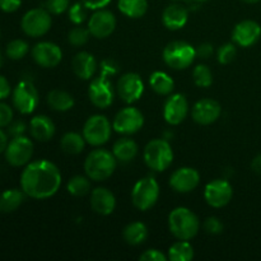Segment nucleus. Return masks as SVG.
I'll return each instance as SVG.
<instances>
[{
  "instance_id": "obj_1",
  "label": "nucleus",
  "mask_w": 261,
  "mask_h": 261,
  "mask_svg": "<svg viewBox=\"0 0 261 261\" xmlns=\"http://www.w3.org/2000/svg\"><path fill=\"white\" fill-rule=\"evenodd\" d=\"M61 185V173L55 163L47 160L30 162L20 175V189L27 196L43 200L55 195Z\"/></svg>"
},
{
  "instance_id": "obj_2",
  "label": "nucleus",
  "mask_w": 261,
  "mask_h": 261,
  "mask_svg": "<svg viewBox=\"0 0 261 261\" xmlns=\"http://www.w3.org/2000/svg\"><path fill=\"white\" fill-rule=\"evenodd\" d=\"M168 227L176 239L189 241L198 234L200 221L193 211L185 206H178L168 216Z\"/></svg>"
},
{
  "instance_id": "obj_3",
  "label": "nucleus",
  "mask_w": 261,
  "mask_h": 261,
  "mask_svg": "<svg viewBox=\"0 0 261 261\" xmlns=\"http://www.w3.org/2000/svg\"><path fill=\"white\" fill-rule=\"evenodd\" d=\"M117 160L107 149H94L84 161L86 175L93 181H105L116 170Z\"/></svg>"
},
{
  "instance_id": "obj_4",
  "label": "nucleus",
  "mask_w": 261,
  "mask_h": 261,
  "mask_svg": "<svg viewBox=\"0 0 261 261\" xmlns=\"http://www.w3.org/2000/svg\"><path fill=\"white\" fill-rule=\"evenodd\" d=\"M143 157L145 165L150 170L162 172L172 165L173 150L170 143L166 142L165 139H153L145 145Z\"/></svg>"
},
{
  "instance_id": "obj_5",
  "label": "nucleus",
  "mask_w": 261,
  "mask_h": 261,
  "mask_svg": "<svg viewBox=\"0 0 261 261\" xmlns=\"http://www.w3.org/2000/svg\"><path fill=\"white\" fill-rule=\"evenodd\" d=\"M196 50L185 41H173L163 50V60L175 70H184L194 63Z\"/></svg>"
},
{
  "instance_id": "obj_6",
  "label": "nucleus",
  "mask_w": 261,
  "mask_h": 261,
  "mask_svg": "<svg viewBox=\"0 0 261 261\" xmlns=\"http://www.w3.org/2000/svg\"><path fill=\"white\" fill-rule=\"evenodd\" d=\"M160 198V185L155 178L143 177L134 185L132 191V201L139 211L145 212L154 206Z\"/></svg>"
},
{
  "instance_id": "obj_7",
  "label": "nucleus",
  "mask_w": 261,
  "mask_h": 261,
  "mask_svg": "<svg viewBox=\"0 0 261 261\" xmlns=\"http://www.w3.org/2000/svg\"><path fill=\"white\" fill-rule=\"evenodd\" d=\"M112 125L103 115H93L86 121L83 126V137L88 144L99 147L109 142L111 138Z\"/></svg>"
},
{
  "instance_id": "obj_8",
  "label": "nucleus",
  "mask_w": 261,
  "mask_h": 261,
  "mask_svg": "<svg viewBox=\"0 0 261 261\" xmlns=\"http://www.w3.org/2000/svg\"><path fill=\"white\" fill-rule=\"evenodd\" d=\"M53 19L50 13L42 8L31 9L23 15L20 27L22 31L30 37H41L50 31Z\"/></svg>"
},
{
  "instance_id": "obj_9",
  "label": "nucleus",
  "mask_w": 261,
  "mask_h": 261,
  "mask_svg": "<svg viewBox=\"0 0 261 261\" xmlns=\"http://www.w3.org/2000/svg\"><path fill=\"white\" fill-rule=\"evenodd\" d=\"M5 160L13 167H22L31 162L33 155V143L30 138L20 135L8 143L5 149Z\"/></svg>"
},
{
  "instance_id": "obj_10",
  "label": "nucleus",
  "mask_w": 261,
  "mask_h": 261,
  "mask_svg": "<svg viewBox=\"0 0 261 261\" xmlns=\"http://www.w3.org/2000/svg\"><path fill=\"white\" fill-rule=\"evenodd\" d=\"M40 96L35 84L30 81H22L13 91V105L23 115L32 114L38 106Z\"/></svg>"
},
{
  "instance_id": "obj_11",
  "label": "nucleus",
  "mask_w": 261,
  "mask_h": 261,
  "mask_svg": "<svg viewBox=\"0 0 261 261\" xmlns=\"http://www.w3.org/2000/svg\"><path fill=\"white\" fill-rule=\"evenodd\" d=\"M144 125V116L142 112L135 107H125L119 111L115 116L112 127L119 134L130 135L139 132Z\"/></svg>"
},
{
  "instance_id": "obj_12",
  "label": "nucleus",
  "mask_w": 261,
  "mask_h": 261,
  "mask_svg": "<svg viewBox=\"0 0 261 261\" xmlns=\"http://www.w3.org/2000/svg\"><path fill=\"white\" fill-rule=\"evenodd\" d=\"M88 97L92 103L98 109H107L114 102L115 92L109 76L99 74L94 78L88 87Z\"/></svg>"
},
{
  "instance_id": "obj_13",
  "label": "nucleus",
  "mask_w": 261,
  "mask_h": 261,
  "mask_svg": "<svg viewBox=\"0 0 261 261\" xmlns=\"http://www.w3.org/2000/svg\"><path fill=\"white\" fill-rule=\"evenodd\" d=\"M233 196V188L226 180H213L206 184L204 190L205 201L212 208H223L231 201Z\"/></svg>"
},
{
  "instance_id": "obj_14",
  "label": "nucleus",
  "mask_w": 261,
  "mask_h": 261,
  "mask_svg": "<svg viewBox=\"0 0 261 261\" xmlns=\"http://www.w3.org/2000/svg\"><path fill=\"white\" fill-rule=\"evenodd\" d=\"M116 91L125 103H133L142 97L144 83L137 73H125L117 81Z\"/></svg>"
},
{
  "instance_id": "obj_15",
  "label": "nucleus",
  "mask_w": 261,
  "mask_h": 261,
  "mask_svg": "<svg viewBox=\"0 0 261 261\" xmlns=\"http://www.w3.org/2000/svg\"><path fill=\"white\" fill-rule=\"evenodd\" d=\"M32 58L42 68H55L63 59V51L56 43L43 41L36 43L32 48Z\"/></svg>"
},
{
  "instance_id": "obj_16",
  "label": "nucleus",
  "mask_w": 261,
  "mask_h": 261,
  "mask_svg": "<svg viewBox=\"0 0 261 261\" xmlns=\"http://www.w3.org/2000/svg\"><path fill=\"white\" fill-rule=\"evenodd\" d=\"M116 28V18L110 10L98 9L93 13L88 22V30L96 38H106Z\"/></svg>"
},
{
  "instance_id": "obj_17",
  "label": "nucleus",
  "mask_w": 261,
  "mask_h": 261,
  "mask_svg": "<svg viewBox=\"0 0 261 261\" xmlns=\"http://www.w3.org/2000/svg\"><path fill=\"white\" fill-rule=\"evenodd\" d=\"M189 112L188 99L184 94L176 93L168 97L163 106V117L170 125H178L186 119Z\"/></svg>"
},
{
  "instance_id": "obj_18",
  "label": "nucleus",
  "mask_w": 261,
  "mask_h": 261,
  "mask_svg": "<svg viewBox=\"0 0 261 261\" xmlns=\"http://www.w3.org/2000/svg\"><path fill=\"white\" fill-rule=\"evenodd\" d=\"M200 182V175L195 168L181 167L176 170L170 177V186L175 191L186 194L196 189Z\"/></svg>"
},
{
  "instance_id": "obj_19",
  "label": "nucleus",
  "mask_w": 261,
  "mask_h": 261,
  "mask_svg": "<svg viewBox=\"0 0 261 261\" xmlns=\"http://www.w3.org/2000/svg\"><path fill=\"white\" fill-rule=\"evenodd\" d=\"M261 36V27L255 20H242L237 23L232 32V40L241 47H250L254 45Z\"/></svg>"
},
{
  "instance_id": "obj_20",
  "label": "nucleus",
  "mask_w": 261,
  "mask_h": 261,
  "mask_svg": "<svg viewBox=\"0 0 261 261\" xmlns=\"http://www.w3.org/2000/svg\"><path fill=\"white\" fill-rule=\"evenodd\" d=\"M222 114L221 105L212 98H203L193 107L194 121L200 125H211L219 119Z\"/></svg>"
},
{
  "instance_id": "obj_21",
  "label": "nucleus",
  "mask_w": 261,
  "mask_h": 261,
  "mask_svg": "<svg viewBox=\"0 0 261 261\" xmlns=\"http://www.w3.org/2000/svg\"><path fill=\"white\" fill-rule=\"evenodd\" d=\"M91 206L97 214L109 216L116 208V199L109 189L97 188L91 194Z\"/></svg>"
},
{
  "instance_id": "obj_22",
  "label": "nucleus",
  "mask_w": 261,
  "mask_h": 261,
  "mask_svg": "<svg viewBox=\"0 0 261 261\" xmlns=\"http://www.w3.org/2000/svg\"><path fill=\"white\" fill-rule=\"evenodd\" d=\"M71 66H73V71L78 78L83 79V81H88L94 75L97 70V61L92 54L87 53V51H82L78 53L73 58L71 61Z\"/></svg>"
},
{
  "instance_id": "obj_23",
  "label": "nucleus",
  "mask_w": 261,
  "mask_h": 261,
  "mask_svg": "<svg viewBox=\"0 0 261 261\" xmlns=\"http://www.w3.org/2000/svg\"><path fill=\"white\" fill-rule=\"evenodd\" d=\"M189 19V12L185 7L180 4H171L163 10L162 22L166 28L171 31H177L185 27Z\"/></svg>"
},
{
  "instance_id": "obj_24",
  "label": "nucleus",
  "mask_w": 261,
  "mask_h": 261,
  "mask_svg": "<svg viewBox=\"0 0 261 261\" xmlns=\"http://www.w3.org/2000/svg\"><path fill=\"white\" fill-rule=\"evenodd\" d=\"M30 132L38 142H48L55 135V124L46 115H37L31 120Z\"/></svg>"
},
{
  "instance_id": "obj_25",
  "label": "nucleus",
  "mask_w": 261,
  "mask_h": 261,
  "mask_svg": "<svg viewBox=\"0 0 261 261\" xmlns=\"http://www.w3.org/2000/svg\"><path fill=\"white\" fill-rule=\"evenodd\" d=\"M138 149L139 148L134 140L129 139V138H121L115 142L114 147H112V153L117 161L126 163L137 157Z\"/></svg>"
},
{
  "instance_id": "obj_26",
  "label": "nucleus",
  "mask_w": 261,
  "mask_h": 261,
  "mask_svg": "<svg viewBox=\"0 0 261 261\" xmlns=\"http://www.w3.org/2000/svg\"><path fill=\"white\" fill-rule=\"evenodd\" d=\"M25 199L24 191L20 189H9L0 194V213H12L17 211Z\"/></svg>"
},
{
  "instance_id": "obj_27",
  "label": "nucleus",
  "mask_w": 261,
  "mask_h": 261,
  "mask_svg": "<svg viewBox=\"0 0 261 261\" xmlns=\"http://www.w3.org/2000/svg\"><path fill=\"white\" fill-rule=\"evenodd\" d=\"M122 237H124L125 242L127 245L138 246V245H142L147 240L148 228L142 222H133V223H129L125 227L124 232H122Z\"/></svg>"
},
{
  "instance_id": "obj_28",
  "label": "nucleus",
  "mask_w": 261,
  "mask_h": 261,
  "mask_svg": "<svg viewBox=\"0 0 261 261\" xmlns=\"http://www.w3.org/2000/svg\"><path fill=\"white\" fill-rule=\"evenodd\" d=\"M47 103L55 111L65 112L73 109L74 98L70 93L63 89H53L47 94Z\"/></svg>"
},
{
  "instance_id": "obj_29",
  "label": "nucleus",
  "mask_w": 261,
  "mask_h": 261,
  "mask_svg": "<svg viewBox=\"0 0 261 261\" xmlns=\"http://www.w3.org/2000/svg\"><path fill=\"white\" fill-rule=\"evenodd\" d=\"M149 84L155 93L168 96L175 89V82L165 71H154L149 78Z\"/></svg>"
},
{
  "instance_id": "obj_30",
  "label": "nucleus",
  "mask_w": 261,
  "mask_h": 261,
  "mask_svg": "<svg viewBox=\"0 0 261 261\" xmlns=\"http://www.w3.org/2000/svg\"><path fill=\"white\" fill-rule=\"evenodd\" d=\"M86 139L83 135L78 134V133H66L63 135L60 142V147L63 152L66 154H79L83 152L84 147H86Z\"/></svg>"
},
{
  "instance_id": "obj_31",
  "label": "nucleus",
  "mask_w": 261,
  "mask_h": 261,
  "mask_svg": "<svg viewBox=\"0 0 261 261\" xmlns=\"http://www.w3.org/2000/svg\"><path fill=\"white\" fill-rule=\"evenodd\" d=\"M119 9L129 18H140L147 13V0H119Z\"/></svg>"
},
{
  "instance_id": "obj_32",
  "label": "nucleus",
  "mask_w": 261,
  "mask_h": 261,
  "mask_svg": "<svg viewBox=\"0 0 261 261\" xmlns=\"http://www.w3.org/2000/svg\"><path fill=\"white\" fill-rule=\"evenodd\" d=\"M168 260L171 261H190L194 257V249L188 241H178L168 250Z\"/></svg>"
},
{
  "instance_id": "obj_33",
  "label": "nucleus",
  "mask_w": 261,
  "mask_h": 261,
  "mask_svg": "<svg viewBox=\"0 0 261 261\" xmlns=\"http://www.w3.org/2000/svg\"><path fill=\"white\" fill-rule=\"evenodd\" d=\"M91 178L88 176L76 175L69 180L68 191L74 196H84L91 191Z\"/></svg>"
},
{
  "instance_id": "obj_34",
  "label": "nucleus",
  "mask_w": 261,
  "mask_h": 261,
  "mask_svg": "<svg viewBox=\"0 0 261 261\" xmlns=\"http://www.w3.org/2000/svg\"><path fill=\"white\" fill-rule=\"evenodd\" d=\"M30 51V46L23 40H13L10 41L5 48V54L12 60H20L24 58Z\"/></svg>"
},
{
  "instance_id": "obj_35",
  "label": "nucleus",
  "mask_w": 261,
  "mask_h": 261,
  "mask_svg": "<svg viewBox=\"0 0 261 261\" xmlns=\"http://www.w3.org/2000/svg\"><path fill=\"white\" fill-rule=\"evenodd\" d=\"M193 78L196 86L200 87V88H208L213 83V73L209 69V66L204 65V64H200L194 69Z\"/></svg>"
},
{
  "instance_id": "obj_36",
  "label": "nucleus",
  "mask_w": 261,
  "mask_h": 261,
  "mask_svg": "<svg viewBox=\"0 0 261 261\" xmlns=\"http://www.w3.org/2000/svg\"><path fill=\"white\" fill-rule=\"evenodd\" d=\"M89 32L88 28L83 27H74L73 30H70L68 35V41L70 45L73 46H83L88 42L89 40Z\"/></svg>"
},
{
  "instance_id": "obj_37",
  "label": "nucleus",
  "mask_w": 261,
  "mask_h": 261,
  "mask_svg": "<svg viewBox=\"0 0 261 261\" xmlns=\"http://www.w3.org/2000/svg\"><path fill=\"white\" fill-rule=\"evenodd\" d=\"M87 9L88 8L82 2L74 3L71 7H69V19L74 24H82L87 19Z\"/></svg>"
},
{
  "instance_id": "obj_38",
  "label": "nucleus",
  "mask_w": 261,
  "mask_h": 261,
  "mask_svg": "<svg viewBox=\"0 0 261 261\" xmlns=\"http://www.w3.org/2000/svg\"><path fill=\"white\" fill-rule=\"evenodd\" d=\"M236 46L233 43H224L217 51V56H218V61L223 65L232 63L236 58Z\"/></svg>"
},
{
  "instance_id": "obj_39",
  "label": "nucleus",
  "mask_w": 261,
  "mask_h": 261,
  "mask_svg": "<svg viewBox=\"0 0 261 261\" xmlns=\"http://www.w3.org/2000/svg\"><path fill=\"white\" fill-rule=\"evenodd\" d=\"M70 7V0H45V9L50 14H61Z\"/></svg>"
},
{
  "instance_id": "obj_40",
  "label": "nucleus",
  "mask_w": 261,
  "mask_h": 261,
  "mask_svg": "<svg viewBox=\"0 0 261 261\" xmlns=\"http://www.w3.org/2000/svg\"><path fill=\"white\" fill-rule=\"evenodd\" d=\"M223 223L217 217H209L204 222V229L209 234H219L223 232Z\"/></svg>"
},
{
  "instance_id": "obj_41",
  "label": "nucleus",
  "mask_w": 261,
  "mask_h": 261,
  "mask_svg": "<svg viewBox=\"0 0 261 261\" xmlns=\"http://www.w3.org/2000/svg\"><path fill=\"white\" fill-rule=\"evenodd\" d=\"M13 121V110L9 105L0 102V127L9 126Z\"/></svg>"
},
{
  "instance_id": "obj_42",
  "label": "nucleus",
  "mask_w": 261,
  "mask_h": 261,
  "mask_svg": "<svg viewBox=\"0 0 261 261\" xmlns=\"http://www.w3.org/2000/svg\"><path fill=\"white\" fill-rule=\"evenodd\" d=\"M139 259L143 261H167L168 257L162 251H160V250L150 249L147 250L144 254L140 255Z\"/></svg>"
},
{
  "instance_id": "obj_43",
  "label": "nucleus",
  "mask_w": 261,
  "mask_h": 261,
  "mask_svg": "<svg viewBox=\"0 0 261 261\" xmlns=\"http://www.w3.org/2000/svg\"><path fill=\"white\" fill-rule=\"evenodd\" d=\"M117 70H119V66H117V64L115 63L112 59H107V60H103L101 63V74L105 76H111V75H115V74L117 73Z\"/></svg>"
},
{
  "instance_id": "obj_44",
  "label": "nucleus",
  "mask_w": 261,
  "mask_h": 261,
  "mask_svg": "<svg viewBox=\"0 0 261 261\" xmlns=\"http://www.w3.org/2000/svg\"><path fill=\"white\" fill-rule=\"evenodd\" d=\"M22 0H0V9L5 13H13L19 9Z\"/></svg>"
},
{
  "instance_id": "obj_45",
  "label": "nucleus",
  "mask_w": 261,
  "mask_h": 261,
  "mask_svg": "<svg viewBox=\"0 0 261 261\" xmlns=\"http://www.w3.org/2000/svg\"><path fill=\"white\" fill-rule=\"evenodd\" d=\"M24 132H25V124L23 121H14L9 124L8 133H9L13 138L20 137V135L24 134Z\"/></svg>"
},
{
  "instance_id": "obj_46",
  "label": "nucleus",
  "mask_w": 261,
  "mask_h": 261,
  "mask_svg": "<svg viewBox=\"0 0 261 261\" xmlns=\"http://www.w3.org/2000/svg\"><path fill=\"white\" fill-rule=\"evenodd\" d=\"M195 50L196 56L201 59H209L214 53L213 45H211V43H201V45L199 46L198 48H195Z\"/></svg>"
},
{
  "instance_id": "obj_47",
  "label": "nucleus",
  "mask_w": 261,
  "mask_h": 261,
  "mask_svg": "<svg viewBox=\"0 0 261 261\" xmlns=\"http://www.w3.org/2000/svg\"><path fill=\"white\" fill-rule=\"evenodd\" d=\"M84 5H86L88 9H93V10H98V9H103L105 7L111 3V0H81Z\"/></svg>"
},
{
  "instance_id": "obj_48",
  "label": "nucleus",
  "mask_w": 261,
  "mask_h": 261,
  "mask_svg": "<svg viewBox=\"0 0 261 261\" xmlns=\"http://www.w3.org/2000/svg\"><path fill=\"white\" fill-rule=\"evenodd\" d=\"M10 91H12V88H10V84L8 82V79L5 76L0 75V101L7 98L10 94Z\"/></svg>"
},
{
  "instance_id": "obj_49",
  "label": "nucleus",
  "mask_w": 261,
  "mask_h": 261,
  "mask_svg": "<svg viewBox=\"0 0 261 261\" xmlns=\"http://www.w3.org/2000/svg\"><path fill=\"white\" fill-rule=\"evenodd\" d=\"M8 143H9V142H8L7 134H5V133L3 132L2 129H0V153L5 152Z\"/></svg>"
},
{
  "instance_id": "obj_50",
  "label": "nucleus",
  "mask_w": 261,
  "mask_h": 261,
  "mask_svg": "<svg viewBox=\"0 0 261 261\" xmlns=\"http://www.w3.org/2000/svg\"><path fill=\"white\" fill-rule=\"evenodd\" d=\"M251 167L255 172L261 175V154L256 155V157L254 158V161H252V163H251Z\"/></svg>"
},
{
  "instance_id": "obj_51",
  "label": "nucleus",
  "mask_w": 261,
  "mask_h": 261,
  "mask_svg": "<svg viewBox=\"0 0 261 261\" xmlns=\"http://www.w3.org/2000/svg\"><path fill=\"white\" fill-rule=\"evenodd\" d=\"M241 2H244V3H247V4H255V3L260 2V0H241Z\"/></svg>"
},
{
  "instance_id": "obj_52",
  "label": "nucleus",
  "mask_w": 261,
  "mask_h": 261,
  "mask_svg": "<svg viewBox=\"0 0 261 261\" xmlns=\"http://www.w3.org/2000/svg\"><path fill=\"white\" fill-rule=\"evenodd\" d=\"M3 65V56H2V53H0V68H2Z\"/></svg>"
},
{
  "instance_id": "obj_53",
  "label": "nucleus",
  "mask_w": 261,
  "mask_h": 261,
  "mask_svg": "<svg viewBox=\"0 0 261 261\" xmlns=\"http://www.w3.org/2000/svg\"><path fill=\"white\" fill-rule=\"evenodd\" d=\"M196 2H199V3H203V2H208V0H196Z\"/></svg>"
},
{
  "instance_id": "obj_54",
  "label": "nucleus",
  "mask_w": 261,
  "mask_h": 261,
  "mask_svg": "<svg viewBox=\"0 0 261 261\" xmlns=\"http://www.w3.org/2000/svg\"><path fill=\"white\" fill-rule=\"evenodd\" d=\"M175 2H180V0H175Z\"/></svg>"
}]
</instances>
